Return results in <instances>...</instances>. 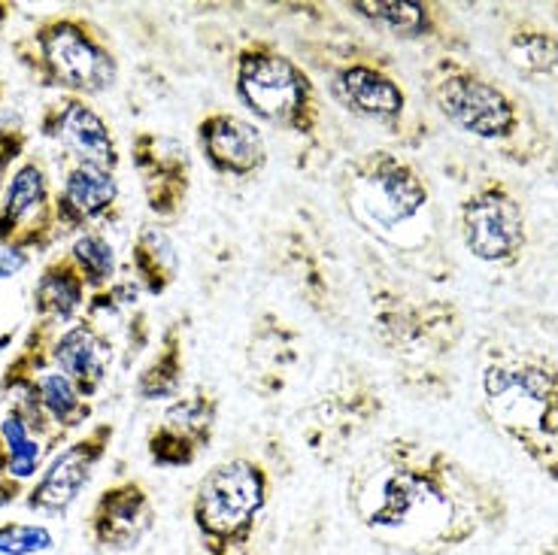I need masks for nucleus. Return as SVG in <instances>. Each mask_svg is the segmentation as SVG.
Wrapping results in <instances>:
<instances>
[{
	"instance_id": "12",
	"label": "nucleus",
	"mask_w": 558,
	"mask_h": 555,
	"mask_svg": "<svg viewBox=\"0 0 558 555\" xmlns=\"http://www.w3.org/2000/svg\"><path fill=\"white\" fill-rule=\"evenodd\" d=\"M131 165L155 222H180L195 185L189 146L168 131H137L131 140Z\"/></svg>"
},
{
	"instance_id": "13",
	"label": "nucleus",
	"mask_w": 558,
	"mask_h": 555,
	"mask_svg": "<svg viewBox=\"0 0 558 555\" xmlns=\"http://www.w3.org/2000/svg\"><path fill=\"white\" fill-rule=\"evenodd\" d=\"M222 417V398L207 386L185 391L165 407L149 434L146 453L161 471H185L195 468L204 453L213 449Z\"/></svg>"
},
{
	"instance_id": "7",
	"label": "nucleus",
	"mask_w": 558,
	"mask_h": 555,
	"mask_svg": "<svg viewBox=\"0 0 558 555\" xmlns=\"http://www.w3.org/2000/svg\"><path fill=\"white\" fill-rule=\"evenodd\" d=\"M488 417L558 480V367L541 355L492 347L480 374Z\"/></svg>"
},
{
	"instance_id": "18",
	"label": "nucleus",
	"mask_w": 558,
	"mask_h": 555,
	"mask_svg": "<svg viewBox=\"0 0 558 555\" xmlns=\"http://www.w3.org/2000/svg\"><path fill=\"white\" fill-rule=\"evenodd\" d=\"M201 158L222 180H258L270 161V146L262 128L231 110H207L195 125Z\"/></svg>"
},
{
	"instance_id": "17",
	"label": "nucleus",
	"mask_w": 558,
	"mask_h": 555,
	"mask_svg": "<svg viewBox=\"0 0 558 555\" xmlns=\"http://www.w3.org/2000/svg\"><path fill=\"white\" fill-rule=\"evenodd\" d=\"M116 425L98 422L85 431L80 441L68 444L58 453L49 468L37 476V483L25 492V507L34 514L64 516L80 500L85 486L98 471V464L110 453Z\"/></svg>"
},
{
	"instance_id": "14",
	"label": "nucleus",
	"mask_w": 558,
	"mask_h": 555,
	"mask_svg": "<svg viewBox=\"0 0 558 555\" xmlns=\"http://www.w3.org/2000/svg\"><path fill=\"white\" fill-rule=\"evenodd\" d=\"M468 252L488 264L517 262L525 246V213L517 195L498 180L474 185L459 207Z\"/></svg>"
},
{
	"instance_id": "9",
	"label": "nucleus",
	"mask_w": 558,
	"mask_h": 555,
	"mask_svg": "<svg viewBox=\"0 0 558 555\" xmlns=\"http://www.w3.org/2000/svg\"><path fill=\"white\" fill-rule=\"evenodd\" d=\"M386 417L377 376L362 361H337L316 395L301 407L298 434L319 468H340Z\"/></svg>"
},
{
	"instance_id": "31",
	"label": "nucleus",
	"mask_w": 558,
	"mask_h": 555,
	"mask_svg": "<svg viewBox=\"0 0 558 555\" xmlns=\"http://www.w3.org/2000/svg\"><path fill=\"white\" fill-rule=\"evenodd\" d=\"M28 264V255L25 252H15V250H0V279L13 277L19 274L22 267Z\"/></svg>"
},
{
	"instance_id": "16",
	"label": "nucleus",
	"mask_w": 558,
	"mask_h": 555,
	"mask_svg": "<svg viewBox=\"0 0 558 555\" xmlns=\"http://www.w3.org/2000/svg\"><path fill=\"white\" fill-rule=\"evenodd\" d=\"M304 355H307L304 331L282 319L277 310H262L252 319L246 349H243L250 389L262 401H279L298 379Z\"/></svg>"
},
{
	"instance_id": "34",
	"label": "nucleus",
	"mask_w": 558,
	"mask_h": 555,
	"mask_svg": "<svg viewBox=\"0 0 558 555\" xmlns=\"http://www.w3.org/2000/svg\"><path fill=\"white\" fill-rule=\"evenodd\" d=\"M541 555H558V538H553V541L546 543L544 553H541Z\"/></svg>"
},
{
	"instance_id": "1",
	"label": "nucleus",
	"mask_w": 558,
	"mask_h": 555,
	"mask_svg": "<svg viewBox=\"0 0 558 555\" xmlns=\"http://www.w3.org/2000/svg\"><path fill=\"white\" fill-rule=\"evenodd\" d=\"M349 519L389 555H449L507 526L501 488L444 449L386 437L352 458L343 480Z\"/></svg>"
},
{
	"instance_id": "30",
	"label": "nucleus",
	"mask_w": 558,
	"mask_h": 555,
	"mask_svg": "<svg viewBox=\"0 0 558 555\" xmlns=\"http://www.w3.org/2000/svg\"><path fill=\"white\" fill-rule=\"evenodd\" d=\"M25 149H28V131L22 128V122L0 119V173L3 177L25 155Z\"/></svg>"
},
{
	"instance_id": "8",
	"label": "nucleus",
	"mask_w": 558,
	"mask_h": 555,
	"mask_svg": "<svg viewBox=\"0 0 558 555\" xmlns=\"http://www.w3.org/2000/svg\"><path fill=\"white\" fill-rule=\"evenodd\" d=\"M13 52L37 85L58 88L70 98H98L119 83V58L110 37L85 15H46L13 43Z\"/></svg>"
},
{
	"instance_id": "21",
	"label": "nucleus",
	"mask_w": 558,
	"mask_h": 555,
	"mask_svg": "<svg viewBox=\"0 0 558 555\" xmlns=\"http://www.w3.org/2000/svg\"><path fill=\"white\" fill-rule=\"evenodd\" d=\"M40 131L43 137L58 140L70 158L92 161L107 170L119 167V146L112 137V128L85 98L64 95L56 104H49L40 116Z\"/></svg>"
},
{
	"instance_id": "28",
	"label": "nucleus",
	"mask_w": 558,
	"mask_h": 555,
	"mask_svg": "<svg viewBox=\"0 0 558 555\" xmlns=\"http://www.w3.org/2000/svg\"><path fill=\"white\" fill-rule=\"evenodd\" d=\"M510 58L531 76L558 70V37L544 28H522L510 37Z\"/></svg>"
},
{
	"instance_id": "33",
	"label": "nucleus",
	"mask_w": 558,
	"mask_h": 555,
	"mask_svg": "<svg viewBox=\"0 0 558 555\" xmlns=\"http://www.w3.org/2000/svg\"><path fill=\"white\" fill-rule=\"evenodd\" d=\"M13 15V3H0V28L7 25V19Z\"/></svg>"
},
{
	"instance_id": "6",
	"label": "nucleus",
	"mask_w": 558,
	"mask_h": 555,
	"mask_svg": "<svg viewBox=\"0 0 558 555\" xmlns=\"http://www.w3.org/2000/svg\"><path fill=\"white\" fill-rule=\"evenodd\" d=\"M355 274L371 337L395 364L398 383L413 395H434L437 359L452 352L461 334L456 306L418 294L374 246L355 252Z\"/></svg>"
},
{
	"instance_id": "5",
	"label": "nucleus",
	"mask_w": 558,
	"mask_h": 555,
	"mask_svg": "<svg viewBox=\"0 0 558 555\" xmlns=\"http://www.w3.org/2000/svg\"><path fill=\"white\" fill-rule=\"evenodd\" d=\"M231 88L252 122L277 131L294 149L298 170L331 161L335 131L328 98L310 70L270 34H243L228 49Z\"/></svg>"
},
{
	"instance_id": "11",
	"label": "nucleus",
	"mask_w": 558,
	"mask_h": 555,
	"mask_svg": "<svg viewBox=\"0 0 558 555\" xmlns=\"http://www.w3.org/2000/svg\"><path fill=\"white\" fill-rule=\"evenodd\" d=\"M425 95L449 125L476 140L507 146L525 134V112L510 92L456 58H440L428 70Z\"/></svg>"
},
{
	"instance_id": "24",
	"label": "nucleus",
	"mask_w": 558,
	"mask_h": 555,
	"mask_svg": "<svg viewBox=\"0 0 558 555\" xmlns=\"http://www.w3.org/2000/svg\"><path fill=\"white\" fill-rule=\"evenodd\" d=\"M189 319H173L165 325L158 337V349L153 359L143 364L134 379V391L140 401H177L185 386L189 367Z\"/></svg>"
},
{
	"instance_id": "26",
	"label": "nucleus",
	"mask_w": 558,
	"mask_h": 555,
	"mask_svg": "<svg viewBox=\"0 0 558 555\" xmlns=\"http://www.w3.org/2000/svg\"><path fill=\"white\" fill-rule=\"evenodd\" d=\"M85 286L80 267L70 255H58L43 267L40 279L34 286V313L37 319L52 325H70L76 322V313L85 306Z\"/></svg>"
},
{
	"instance_id": "10",
	"label": "nucleus",
	"mask_w": 558,
	"mask_h": 555,
	"mask_svg": "<svg viewBox=\"0 0 558 555\" xmlns=\"http://www.w3.org/2000/svg\"><path fill=\"white\" fill-rule=\"evenodd\" d=\"M270 255L277 262L279 277L286 279V286L298 294L313 319L331 328L347 325V277L340 270L331 240L313 216L298 213L289 222H282Z\"/></svg>"
},
{
	"instance_id": "36",
	"label": "nucleus",
	"mask_w": 558,
	"mask_h": 555,
	"mask_svg": "<svg viewBox=\"0 0 558 555\" xmlns=\"http://www.w3.org/2000/svg\"><path fill=\"white\" fill-rule=\"evenodd\" d=\"M0 197H3V173H0Z\"/></svg>"
},
{
	"instance_id": "20",
	"label": "nucleus",
	"mask_w": 558,
	"mask_h": 555,
	"mask_svg": "<svg viewBox=\"0 0 558 555\" xmlns=\"http://www.w3.org/2000/svg\"><path fill=\"white\" fill-rule=\"evenodd\" d=\"M116 204H119L116 170L64 155L61 189L56 192V216L61 234L92 231V225L107 219Z\"/></svg>"
},
{
	"instance_id": "22",
	"label": "nucleus",
	"mask_w": 558,
	"mask_h": 555,
	"mask_svg": "<svg viewBox=\"0 0 558 555\" xmlns=\"http://www.w3.org/2000/svg\"><path fill=\"white\" fill-rule=\"evenodd\" d=\"M112 359L116 349L110 334L92 316L70 322L52 343V367L68 376L83 398H95L104 389V383L110 379Z\"/></svg>"
},
{
	"instance_id": "35",
	"label": "nucleus",
	"mask_w": 558,
	"mask_h": 555,
	"mask_svg": "<svg viewBox=\"0 0 558 555\" xmlns=\"http://www.w3.org/2000/svg\"><path fill=\"white\" fill-rule=\"evenodd\" d=\"M3 95H7V85H3V80H0V100H3Z\"/></svg>"
},
{
	"instance_id": "2",
	"label": "nucleus",
	"mask_w": 558,
	"mask_h": 555,
	"mask_svg": "<svg viewBox=\"0 0 558 555\" xmlns=\"http://www.w3.org/2000/svg\"><path fill=\"white\" fill-rule=\"evenodd\" d=\"M292 15L289 49L319 83L328 104L401 149L422 146L428 122L389 46L331 7L298 3Z\"/></svg>"
},
{
	"instance_id": "32",
	"label": "nucleus",
	"mask_w": 558,
	"mask_h": 555,
	"mask_svg": "<svg viewBox=\"0 0 558 555\" xmlns=\"http://www.w3.org/2000/svg\"><path fill=\"white\" fill-rule=\"evenodd\" d=\"M22 495H25V486H22L19 480H13V476H0V510L10 507V504L22 498Z\"/></svg>"
},
{
	"instance_id": "27",
	"label": "nucleus",
	"mask_w": 558,
	"mask_h": 555,
	"mask_svg": "<svg viewBox=\"0 0 558 555\" xmlns=\"http://www.w3.org/2000/svg\"><path fill=\"white\" fill-rule=\"evenodd\" d=\"M68 255L80 267V274H83L85 286L92 289V294L104 292L116 282V250H112L107 234L98 231V228L76 237Z\"/></svg>"
},
{
	"instance_id": "29",
	"label": "nucleus",
	"mask_w": 558,
	"mask_h": 555,
	"mask_svg": "<svg viewBox=\"0 0 558 555\" xmlns=\"http://www.w3.org/2000/svg\"><path fill=\"white\" fill-rule=\"evenodd\" d=\"M56 546V534L43 522H0V555H43Z\"/></svg>"
},
{
	"instance_id": "23",
	"label": "nucleus",
	"mask_w": 558,
	"mask_h": 555,
	"mask_svg": "<svg viewBox=\"0 0 558 555\" xmlns=\"http://www.w3.org/2000/svg\"><path fill=\"white\" fill-rule=\"evenodd\" d=\"M343 10L374 37L401 43H437L447 37L440 25V7L422 0H349Z\"/></svg>"
},
{
	"instance_id": "25",
	"label": "nucleus",
	"mask_w": 558,
	"mask_h": 555,
	"mask_svg": "<svg viewBox=\"0 0 558 555\" xmlns=\"http://www.w3.org/2000/svg\"><path fill=\"white\" fill-rule=\"evenodd\" d=\"M180 252L173 237L161 222H143L131 240V270L143 294L161 298L180 279Z\"/></svg>"
},
{
	"instance_id": "19",
	"label": "nucleus",
	"mask_w": 558,
	"mask_h": 555,
	"mask_svg": "<svg viewBox=\"0 0 558 555\" xmlns=\"http://www.w3.org/2000/svg\"><path fill=\"white\" fill-rule=\"evenodd\" d=\"M155 526H158V507H155L153 488L140 476H125L104 488L85 519L88 541L100 553H134L153 534Z\"/></svg>"
},
{
	"instance_id": "4",
	"label": "nucleus",
	"mask_w": 558,
	"mask_h": 555,
	"mask_svg": "<svg viewBox=\"0 0 558 555\" xmlns=\"http://www.w3.org/2000/svg\"><path fill=\"white\" fill-rule=\"evenodd\" d=\"M289 473V449L270 434L216 458L189 498V519L204 555H270L277 500Z\"/></svg>"
},
{
	"instance_id": "3",
	"label": "nucleus",
	"mask_w": 558,
	"mask_h": 555,
	"mask_svg": "<svg viewBox=\"0 0 558 555\" xmlns=\"http://www.w3.org/2000/svg\"><path fill=\"white\" fill-rule=\"evenodd\" d=\"M335 195L367 246L391 267L422 277L437 274L440 228L434 192L422 167L395 146H371L349 155L335 170Z\"/></svg>"
},
{
	"instance_id": "15",
	"label": "nucleus",
	"mask_w": 558,
	"mask_h": 555,
	"mask_svg": "<svg viewBox=\"0 0 558 555\" xmlns=\"http://www.w3.org/2000/svg\"><path fill=\"white\" fill-rule=\"evenodd\" d=\"M61 237L49 173L37 158L15 167L0 197V250L46 252Z\"/></svg>"
}]
</instances>
